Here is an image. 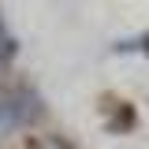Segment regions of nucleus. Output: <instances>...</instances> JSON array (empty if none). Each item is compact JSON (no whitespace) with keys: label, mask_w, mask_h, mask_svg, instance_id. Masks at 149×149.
I'll return each mask as SVG.
<instances>
[{"label":"nucleus","mask_w":149,"mask_h":149,"mask_svg":"<svg viewBox=\"0 0 149 149\" xmlns=\"http://www.w3.org/2000/svg\"><path fill=\"white\" fill-rule=\"evenodd\" d=\"M41 116V101L30 90H4L0 93V134H11L19 127H30Z\"/></svg>","instance_id":"obj_1"},{"label":"nucleus","mask_w":149,"mask_h":149,"mask_svg":"<svg viewBox=\"0 0 149 149\" xmlns=\"http://www.w3.org/2000/svg\"><path fill=\"white\" fill-rule=\"evenodd\" d=\"M11 52H15V41L8 37V30H4V22H0V60H8Z\"/></svg>","instance_id":"obj_2"},{"label":"nucleus","mask_w":149,"mask_h":149,"mask_svg":"<svg viewBox=\"0 0 149 149\" xmlns=\"http://www.w3.org/2000/svg\"><path fill=\"white\" fill-rule=\"evenodd\" d=\"M34 149H71L67 142H60V138H45V142H37Z\"/></svg>","instance_id":"obj_3"},{"label":"nucleus","mask_w":149,"mask_h":149,"mask_svg":"<svg viewBox=\"0 0 149 149\" xmlns=\"http://www.w3.org/2000/svg\"><path fill=\"white\" fill-rule=\"evenodd\" d=\"M142 52H146V56H149V34H146V37H142Z\"/></svg>","instance_id":"obj_4"},{"label":"nucleus","mask_w":149,"mask_h":149,"mask_svg":"<svg viewBox=\"0 0 149 149\" xmlns=\"http://www.w3.org/2000/svg\"><path fill=\"white\" fill-rule=\"evenodd\" d=\"M0 63H4V60H0Z\"/></svg>","instance_id":"obj_5"}]
</instances>
